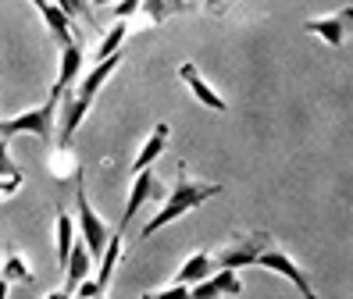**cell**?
<instances>
[{
    "label": "cell",
    "mask_w": 353,
    "mask_h": 299,
    "mask_svg": "<svg viewBox=\"0 0 353 299\" xmlns=\"http://www.w3.org/2000/svg\"><path fill=\"white\" fill-rule=\"evenodd\" d=\"M4 296H8V278L0 274V299H4Z\"/></svg>",
    "instance_id": "83f0119b"
},
{
    "label": "cell",
    "mask_w": 353,
    "mask_h": 299,
    "mask_svg": "<svg viewBox=\"0 0 353 299\" xmlns=\"http://www.w3.org/2000/svg\"><path fill=\"white\" fill-rule=\"evenodd\" d=\"M39 14H43V21H47V29L54 32V39H57V47H68V43H75V32H72V18H68L65 11H61V8L54 4V0H50V4H47L43 11H39Z\"/></svg>",
    "instance_id": "5bb4252c"
},
{
    "label": "cell",
    "mask_w": 353,
    "mask_h": 299,
    "mask_svg": "<svg viewBox=\"0 0 353 299\" xmlns=\"http://www.w3.org/2000/svg\"><path fill=\"white\" fill-rule=\"evenodd\" d=\"M139 14L143 25H161V21H168V14H175V8L168 0H139Z\"/></svg>",
    "instance_id": "ffe728a7"
},
{
    "label": "cell",
    "mask_w": 353,
    "mask_h": 299,
    "mask_svg": "<svg viewBox=\"0 0 353 299\" xmlns=\"http://www.w3.org/2000/svg\"><path fill=\"white\" fill-rule=\"evenodd\" d=\"M103 4H114V0H93V8H103Z\"/></svg>",
    "instance_id": "f546056e"
},
{
    "label": "cell",
    "mask_w": 353,
    "mask_h": 299,
    "mask_svg": "<svg viewBox=\"0 0 353 299\" xmlns=\"http://www.w3.org/2000/svg\"><path fill=\"white\" fill-rule=\"evenodd\" d=\"M118 68H121V50H118V54H111V57H103V61H97L86 75H79V85L72 90V93H75V100H82L86 107H93L97 93L103 90V82H108Z\"/></svg>",
    "instance_id": "52a82bcc"
},
{
    "label": "cell",
    "mask_w": 353,
    "mask_h": 299,
    "mask_svg": "<svg viewBox=\"0 0 353 299\" xmlns=\"http://www.w3.org/2000/svg\"><path fill=\"white\" fill-rule=\"evenodd\" d=\"M4 175H22L14 164H11V157H8V139H0V178Z\"/></svg>",
    "instance_id": "d4e9b609"
},
{
    "label": "cell",
    "mask_w": 353,
    "mask_h": 299,
    "mask_svg": "<svg viewBox=\"0 0 353 299\" xmlns=\"http://www.w3.org/2000/svg\"><path fill=\"white\" fill-rule=\"evenodd\" d=\"M161 192V185H157V178H154V171L150 167H143V171H136V178H132V189H129V200H125V214H121V221H118V228L125 231L132 221H136V214L143 210V203H147L150 196H157Z\"/></svg>",
    "instance_id": "9c48e42d"
},
{
    "label": "cell",
    "mask_w": 353,
    "mask_h": 299,
    "mask_svg": "<svg viewBox=\"0 0 353 299\" xmlns=\"http://www.w3.org/2000/svg\"><path fill=\"white\" fill-rule=\"evenodd\" d=\"M221 192V185L218 182H200V178H190V171H185V164H179V178H175V185H172V192H168V200L161 203V210L154 214V218L143 225V239H154V235L164 228V225H172V221H179L182 214H190L193 207H200V203H207V200H214Z\"/></svg>",
    "instance_id": "6da1fadb"
},
{
    "label": "cell",
    "mask_w": 353,
    "mask_h": 299,
    "mask_svg": "<svg viewBox=\"0 0 353 299\" xmlns=\"http://www.w3.org/2000/svg\"><path fill=\"white\" fill-rule=\"evenodd\" d=\"M75 225H79V231H82V239H86V246H90V253H93V260L103 253V246H108V239H111V228L100 221V214L93 210V203H90V196H86V189H79V196H75Z\"/></svg>",
    "instance_id": "5b68a950"
},
{
    "label": "cell",
    "mask_w": 353,
    "mask_h": 299,
    "mask_svg": "<svg viewBox=\"0 0 353 299\" xmlns=\"http://www.w3.org/2000/svg\"><path fill=\"white\" fill-rule=\"evenodd\" d=\"M54 239H57V264H61V271H65L68 256H72V246H75V221L68 218V214H57Z\"/></svg>",
    "instance_id": "e0dca14e"
},
{
    "label": "cell",
    "mask_w": 353,
    "mask_h": 299,
    "mask_svg": "<svg viewBox=\"0 0 353 299\" xmlns=\"http://www.w3.org/2000/svg\"><path fill=\"white\" fill-rule=\"evenodd\" d=\"M211 271H214V256L200 249V253H193L190 260H185V264L179 267V274H175V278H179V282H185V285H196L200 278H207Z\"/></svg>",
    "instance_id": "2e32d148"
},
{
    "label": "cell",
    "mask_w": 353,
    "mask_h": 299,
    "mask_svg": "<svg viewBox=\"0 0 353 299\" xmlns=\"http://www.w3.org/2000/svg\"><path fill=\"white\" fill-rule=\"evenodd\" d=\"M132 14H139V0H114V18H132Z\"/></svg>",
    "instance_id": "cb8c5ba5"
},
{
    "label": "cell",
    "mask_w": 353,
    "mask_h": 299,
    "mask_svg": "<svg viewBox=\"0 0 353 299\" xmlns=\"http://www.w3.org/2000/svg\"><path fill=\"white\" fill-rule=\"evenodd\" d=\"M272 239H275L272 231H239L232 243H225V246L214 253V267H232V271L250 267V264H257L261 249L272 243Z\"/></svg>",
    "instance_id": "3957f363"
},
{
    "label": "cell",
    "mask_w": 353,
    "mask_h": 299,
    "mask_svg": "<svg viewBox=\"0 0 353 299\" xmlns=\"http://www.w3.org/2000/svg\"><path fill=\"white\" fill-rule=\"evenodd\" d=\"M179 79L185 82V85H190V90H193V96L203 103V107H211V111H228V103L218 96V90H214V85L211 82H207L200 72H196V64H190V61H185V64H179Z\"/></svg>",
    "instance_id": "8fae6325"
},
{
    "label": "cell",
    "mask_w": 353,
    "mask_h": 299,
    "mask_svg": "<svg viewBox=\"0 0 353 299\" xmlns=\"http://www.w3.org/2000/svg\"><path fill=\"white\" fill-rule=\"evenodd\" d=\"M257 264L261 267H268V271H275V274H282V278H289V282H293L296 289H300V296H307V299H314V285H310V278L300 271V264L293 260V256H289L275 239L268 243L264 249H261V256H257Z\"/></svg>",
    "instance_id": "277c9868"
},
{
    "label": "cell",
    "mask_w": 353,
    "mask_h": 299,
    "mask_svg": "<svg viewBox=\"0 0 353 299\" xmlns=\"http://www.w3.org/2000/svg\"><path fill=\"white\" fill-rule=\"evenodd\" d=\"M86 72V50L79 47V43H68V47H61V68H57V79L50 85V96L61 100L72 85L79 82V75Z\"/></svg>",
    "instance_id": "ba28073f"
},
{
    "label": "cell",
    "mask_w": 353,
    "mask_h": 299,
    "mask_svg": "<svg viewBox=\"0 0 353 299\" xmlns=\"http://www.w3.org/2000/svg\"><path fill=\"white\" fill-rule=\"evenodd\" d=\"M32 4H36V11H43V8L50 4V0H32Z\"/></svg>",
    "instance_id": "f1b7e54d"
},
{
    "label": "cell",
    "mask_w": 353,
    "mask_h": 299,
    "mask_svg": "<svg viewBox=\"0 0 353 299\" xmlns=\"http://www.w3.org/2000/svg\"><path fill=\"white\" fill-rule=\"evenodd\" d=\"M90 271H93V253H90L86 239H75L72 256L65 264V289H61V296H75L79 282H82V278H90Z\"/></svg>",
    "instance_id": "7c38bea8"
},
{
    "label": "cell",
    "mask_w": 353,
    "mask_h": 299,
    "mask_svg": "<svg viewBox=\"0 0 353 299\" xmlns=\"http://www.w3.org/2000/svg\"><path fill=\"white\" fill-rule=\"evenodd\" d=\"M168 136H172V125H168V121H157V125H154V132L147 136V143H143L139 157L132 161V171L150 167V164H154V161L164 154V146H168Z\"/></svg>",
    "instance_id": "4fadbf2b"
},
{
    "label": "cell",
    "mask_w": 353,
    "mask_h": 299,
    "mask_svg": "<svg viewBox=\"0 0 353 299\" xmlns=\"http://www.w3.org/2000/svg\"><path fill=\"white\" fill-rule=\"evenodd\" d=\"M125 36H129V21H125V18H114V25H111L108 32H103V39L97 43L93 57H97V61H103V57L118 54V50H121V43H125Z\"/></svg>",
    "instance_id": "ac0fdd59"
},
{
    "label": "cell",
    "mask_w": 353,
    "mask_h": 299,
    "mask_svg": "<svg viewBox=\"0 0 353 299\" xmlns=\"http://www.w3.org/2000/svg\"><path fill=\"white\" fill-rule=\"evenodd\" d=\"M50 175L57 178V182H65V178H79V161L72 157V146H61L57 143V150H54V157H50Z\"/></svg>",
    "instance_id": "d6986e66"
},
{
    "label": "cell",
    "mask_w": 353,
    "mask_h": 299,
    "mask_svg": "<svg viewBox=\"0 0 353 299\" xmlns=\"http://www.w3.org/2000/svg\"><path fill=\"white\" fill-rule=\"evenodd\" d=\"M54 4L61 8V11H65L72 21H79V18H86L90 21V25H93V14L86 11V0H54Z\"/></svg>",
    "instance_id": "44dd1931"
},
{
    "label": "cell",
    "mask_w": 353,
    "mask_h": 299,
    "mask_svg": "<svg viewBox=\"0 0 353 299\" xmlns=\"http://www.w3.org/2000/svg\"><path fill=\"white\" fill-rule=\"evenodd\" d=\"M18 189H22V175H4V178H0V200L14 196Z\"/></svg>",
    "instance_id": "603a6c76"
},
{
    "label": "cell",
    "mask_w": 353,
    "mask_h": 299,
    "mask_svg": "<svg viewBox=\"0 0 353 299\" xmlns=\"http://www.w3.org/2000/svg\"><path fill=\"white\" fill-rule=\"evenodd\" d=\"M168 4H172L175 11H185V8H190V0H168Z\"/></svg>",
    "instance_id": "4316f807"
},
{
    "label": "cell",
    "mask_w": 353,
    "mask_h": 299,
    "mask_svg": "<svg viewBox=\"0 0 353 299\" xmlns=\"http://www.w3.org/2000/svg\"><path fill=\"white\" fill-rule=\"evenodd\" d=\"M54 114H57V100L47 96L32 111H22L14 118H0V139H14V136H36V139H50L54 136Z\"/></svg>",
    "instance_id": "7a4b0ae2"
},
{
    "label": "cell",
    "mask_w": 353,
    "mask_h": 299,
    "mask_svg": "<svg viewBox=\"0 0 353 299\" xmlns=\"http://www.w3.org/2000/svg\"><path fill=\"white\" fill-rule=\"evenodd\" d=\"M303 32L321 36L328 47H343L346 36L353 32V8H343V11L325 14V18H310V21H303Z\"/></svg>",
    "instance_id": "8992f818"
},
{
    "label": "cell",
    "mask_w": 353,
    "mask_h": 299,
    "mask_svg": "<svg viewBox=\"0 0 353 299\" xmlns=\"http://www.w3.org/2000/svg\"><path fill=\"white\" fill-rule=\"evenodd\" d=\"M168 296H190V285L175 278V282H168V285H161V289L147 292V299H168Z\"/></svg>",
    "instance_id": "7402d4cb"
},
{
    "label": "cell",
    "mask_w": 353,
    "mask_h": 299,
    "mask_svg": "<svg viewBox=\"0 0 353 299\" xmlns=\"http://www.w3.org/2000/svg\"><path fill=\"white\" fill-rule=\"evenodd\" d=\"M0 274L8 278V285H32V267L26 264V256L18 253V249H8V253H4Z\"/></svg>",
    "instance_id": "9a60e30c"
},
{
    "label": "cell",
    "mask_w": 353,
    "mask_h": 299,
    "mask_svg": "<svg viewBox=\"0 0 353 299\" xmlns=\"http://www.w3.org/2000/svg\"><path fill=\"white\" fill-rule=\"evenodd\" d=\"M232 0H203V11H211V14H218V11H225Z\"/></svg>",
    "instance_id": "484cf974"
},
{
    "label": "cell",
    "mask_w": 353,
    "mask_h": 299,
    "mask_svg": "<svg viewBox=\"0 0 353 299\" xmlns=\"http://www.w3.org/2000/svg\"><path fill=\"white\" fill-rule=\"evenodd\" d=\"M243 292V282L232 267H214L207 278H200L196 285H190V296L196 299H211V296H239Z\"/></svg>",
    "instance_id": "30bf717a"
}]
</instances>
